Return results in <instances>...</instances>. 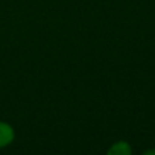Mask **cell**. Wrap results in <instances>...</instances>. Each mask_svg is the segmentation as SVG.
<instances>
[{
	"mask_svg": "<svg viewBox=\"0 0 155 155\" xmlns=\"http://www.w3.org/2000/svg\"><path fill=\"white\" fill-rule=\"evenodd\" d=\"M15 140V129L11 123L0 120V149L11 146Z\"/></svg>",
	"mask_w": 155,
	"mask_h": 155,
	"instance_id": "obj_1",
	"label": "cell"
},
{
	"mask_svg": "<svg viewBox=\"0 0 155 155\" xmlns=\"http://www.w3.org/2000/svg\"><path fill=\"white\" fill-rule=\"evenodd\" d=\"M110 155H131L132 153V147L128 141L125 140H119L116 143H113V146L108 149Z\"/></svg>",
	"mask_w": 155,
	"mask_h": 155,
	"instance_id": "obj_2",
	"label": "cell"
}]
</instances>
